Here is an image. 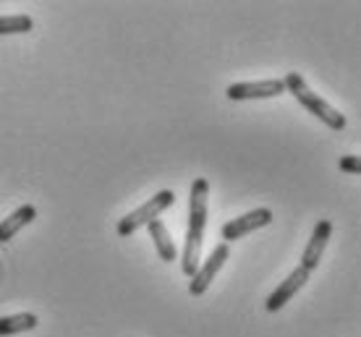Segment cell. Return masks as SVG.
<instances>
[{
	"instance_id": "4",
	"label": "cell",
	"mask_w": 361,
	"mask_h": 337,
	"mask_svg": "<svg viewBox=\"0 0 361 337\" xmlns=\"http://www.w3.org/2000/svg\"><path fill=\"white\" fill-rule=\"evenodd\" d=\"M228 259H231V248H228V243H220V246L212 248V254L204 259V265H199L197 274L191 277V283H189L191 295H204L207 288L212 285V280L217 277V272L223 269V265H226Z\"/></svg>"
},
{
	"instance_id": "8",
	"label": "cell",
	"mask_w": 361,
	"mask_h": 337,
	"mask_svg": "<svg viewBox=\"0 0 361 337\" xmlns=\"http://www.w3.org/2000/svg\"><path fill=\"white\" fill-rule=\"evenodd\" d=\"M307 280H309L307 269H304V267H296V269H293V272H290L288 277H286V280H283V283H280L278 288L267 295V301H264L267 311H280V309H283V306H286V303H288L290 298H293V295L304 288V283H307Z\"/></svg>"
},
{
	"instance_id": "5",
	"label": "cell",
	"mask_w": 361,
	"mask_h": 337,
	"mask_svg": "<svg viewBox=\"0 0 361 337\" xmlns=\"http://www.w3.org/2000/svg\"><path fill=\"white\" fill-rule=\"evenodd\" d=\"M270 222H272V212L267 210V207H259V210H252V212H246V215H241V217H233L231 222H226L223 230H220V236H223V243L241 241V238H246L249 233L264 228V225H270Z\"/></svg>"
},
{
	"instance_id": "13",
	"label": "cell",
	"mask_w": 361,
	"mask_h": 337,
	"mask_svg": "<svg viewBox=\"0 0 361 337\" xmlns=\"http://www.w3.org/2000/svg\"><path fill=\"white\" fill-rule=\"evenodd\" d=\"M338 167H341L343 173H351V175H359V173H361V163H359V157H353V155L341 157V163H338Z\"/></svg>"
},
{
	"instance_id": "1",
	"label": "cell",
	"mask_w": 361,
	"mask_h": 337,
	"mask_svg": "<svg viewBox=\"0 0 361 337\" xmlns=\"http://www.w3.org/2000/svg\"><path fill=\"white\" fill-rule=\"evenodd\" d=\"M207 204H209V183L207 178H197L189 191V228H186V246L180 256V269L186 277H194L202 265V243L207 230Z\"/></svg>"
},
{
	"instance_id": "9",
	"label": "cell",
	"mask_w": 361,
	"mask_h": 337,
	"mask_svg": "<svg viewBox=\"0 0 361 337\" xmlns=\"http://www.w3.org/2000/svg\"><path fill=\"white\" fill-rule=\"evenodd\" d=\"M147 228H149V238H152L154 248H157V256H160L163 262H176V259H178V248L173 243L171 230L163 225V220H152Z\"/></svg>"
},
{
	"instance_id": "10",
	"label": "cell",
	"mask_w": 361,
	"mask_h": 337,
	"mask_svg": "<svg viewBox=\"0 0 361 337\" xmlns=\"http://www.w3.org/2000/svg\"><path fill=\"white\" fill-rule=\"evenodd\" d=\"M35 217H37V210L32 207V204H24V207H18L13 215H8V217L0 222V243L11 241V238L18 233V230L24 228V225H29V222H32Z\"/></svg>"
},
{
	"instance_id": "11",
	"label": "cell",
	"mask_w": 361,
	"mask_h": 337,
	"mask_svg": "<svg viewBox=\"0 0 361 337\" xmlns=\"http://www.w3.org/2000/svg\"><path fill=\"white\" fill-rule=\"evenodd\" d=\"M37 322L35 314H13V317H0V335H18V332H29L35 329Z\"/></svg>"
},
{
	"instance_id": "3",
	"label": "cell",
	"mask_w": 361,
	"mask_h": 337,
	"mask_svg": "<svg viewBox=\"0 0 361 337\" xmlns=\"http://www.w3.org/2000/svg\"><path fill=\"white\" fill-rule=\"evenodd\" d=\"M173 201H176V193H173L171 189H163V191H157L154 196H149V201H145L139 210L128 212L126 217H121V222H118V228H116L118 236H121V238L134 236V233L142 228V225H149V222L160 217L165 210H171Z\"/></svg>"
},
{
	"instance_id": "7",
	"label": "cell",
	"mask_w": 361,
	"mask_h": 337,
	"mask_svg": "<svg viewBox=\"0 0 361 337\" xmlns=\"http://www.w3.org/2000/svg\"><path fill=\"white\" fill-rule=\"evenodd\" d=\"M330 236H333V222H330V220H319V222L314 225V233H312V238H309L307 248H304V254H301V265H298V267H304L307 272L317 269L319 259H322V254H325Z\"/></svg>"
},
{
	"instance_id": "2",
	"label": "cell",
	"mask_w": 361,
	"mask_h": 337,
	"mask_svg": "<svg viewBox=\"0 0 361 337\" xmlns=\"http://www.w3.org/2000/svg\"><path fill=\"white\" fill-rule=\"evenodd\" d=\"M283 84H286V91H290L293 97H296L304 108L312 113V115H317V118L322 120L327 128H333V131H343L345 128V115L343 113H338V110L330 105V102H325L317 91H312L307 87V82H304V76L296 71H290L286 79H283Z\"/></svg>"
},
{
	"instance_id": "12",
	"label": "cell",
	"mask_w": 361,
	"mask_h": 337,
	"mask_svg": "<svg viewBox=\"0 0 361 337\" xmlns=\"http://www.w3.org/2000/svg\"><path fill=\"white\" fill-rule=\"evenodd\" d=\"M35 21L27 13H16V16H0V34H27L32 32Z\"/></svg>"
},
{
	"instance_id": "6",
	"label": "cell",
	"mask_w": 361,
	"mask_h": 337,
	"mask_svg": "<svg viewBox=\"0 0 361 337\" xmlns=\"http://www.w3.org/2000/svg\"><path fill=\"white\" fill-rule=\"evenodd\" d=\"M286 91L283 79H264V82H241L231 84L226 89L228 100H267V97H278Z\"/></svg>"
}]
</instances>
